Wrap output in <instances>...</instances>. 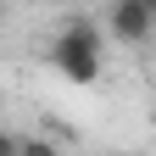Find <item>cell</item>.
I'll use <instances>...</instances> for the list:
<instances>
[{"mask_svg": "<svg viewBox=\"0 0 156 156\" xmlns=\"http://www.w3.org/2000/svg\"><path fill=\"white\" fill-rule=\"evenodd\" d=\"M156 28V6L151 0H117L112 6V34L123 39V45H145Z\"/></svg>", "mask_w": 156, "mask_h": 156, "instance_id": "7a4b0ae2", "label": "cell"}, {"mask_svg": "<svg viewBox=\"0 0 156 156\" xmlns=\"http://www.w3.org/2000/svg\"><path fill=\"white\" fill-rule=\"evenodd\" d=\"M17 156H62L45 134H17Z\"/></svg>", "mask_w": 156, "mask_h": 156, "instance_id": "3957f363", "label": "cell"}, {"mask_svg": "<svg viewBox=\"0 0 156 156\" xmlns=\"http://www.w3.org/2000/svg\"><path fill=\"white\" fill-rule=\"evenodd\" d=\"M0 156H17V134H6V128H0Z\"/></svg>", "mask_w": 156, "mask_h": 156, "instance_id": "277c9868", "label": "cell"}, {"mask_svg": "<svg viewBox=\"0 0 156 156\" xmlns=\"http://www.w3.org/2000/svg\"><path fill=\"white\" fill-rule=\"evenodd\" d=\"M101 50H106L101 23H89V17H73V23L56 34L50 62H56V73H62L67 84H95V78H101Z\"/></svg>", "mask_w": 156, "mask_h": 156, "instance_id": "6da1fadb", "label": "cell"}]
</instances>
